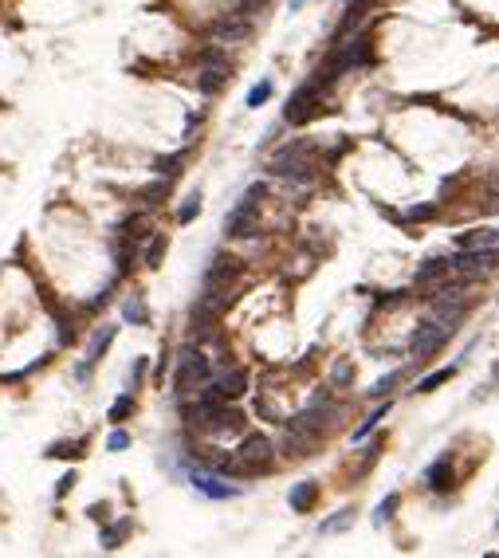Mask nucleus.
Instances as JSON below:
<instances>
[{"instance_id": "obj_1", "label": "nucleus", "mask_w": 499, "mask_h": 558, "mask_svg": "<svg viewBox=\"0 0 499 558\" xmlns=\"http://www.w3.org/2000/svg\"><path fill=\"white\" fill-rule=\"evenodd\" d=\"M212 378V366L209 358L200 354L197 346H185L177 358V374H173V389H177V397H189V393H197L205 381Z\"/></svg>"}, {"instance_id": "obj_2", "label": "nucleus", "mask_w": 499, "mask_h": 558, "mask_svg": "<svg viewBox=\"0 0 499 558\" xmlns=\"http://www.w3.org/2000/svg\"><path fill=\"white\" fill-rule=\"evenodd\" d=\"M310 150H315L310 142H291V146H283V150L271 158L268 170L275 173V177H295V181H303V177L310 173V161H307Z\"/></svg>"}, {"instance_id": "obj_3", "label": "nucleus", "mask_w": 499, "mask_h": 558, "mask_svg": "<svg viewBox=\"0 0 499 558\" xmlns=\"http://www.w3.org/2000/svg\"><path fill=\"white\" fill-rule=\"evenodd\" d=\"M271 440L264 437V433H252V437L240 440V449H236V460H240V472L244 476H256V472H268L271 468Z\"/></svg>"}, {"instance_id": "obj_4", "label": "nucleus", "mask_w": 499, "mask_h": 558, "mask_svg": "<svg viewBox=\"0 0 499 558\" xmlns=\"http://www.w3.org/2000/svg\"><path fill=\"white\" fill-rule=\"evenodd\" d=\"M449 334H452V327L449 322H421L417 330H413V342H409V354H413V362H429L432 354H437L444 342H449Z\"/></svg>"}, {"instance_id": "obj_5", "label": "nucleus", "mask_w": 499, "mask_h": 558, "mask_svg": "<svg viewBox=\"0 0 499 558\" xmlns=\"http://www.w3.org/2000/svg\"><path fill=\"white\" fill-rule=\"evenodd\" d=\"M319 83H303L295 95L287 99V107H283V118L291 122V126H303V122H310L315 114H319Z\"/></svg>"}, {"instance_id": "obj_6", "label": "nucleus", "mask_w": 499, "mask_h": 558, "mask_svg": "<svg viewBox=\"0 0 499 558\" xmlns=\"http://www.w3.org/2000/svg\"><path fill=\"white\" fill-rule=\"evenodd\" d=\"M224 83H228V60H224L217 48L205 51V67H200V75H197V87L205 90V95H217Z\"/></svg>"}, {"instance_id": "obj_7", "label": "nucleus", "mask_w": 499, "mask_h": 558, "mask_svg": "<svg viewBox=\"0 0 499 558\" xmlns=\"http://www.w3.org/2000/svg\"><path fill=\"white\" fill-rule=\"evenodd\" d=\"M499 259V248H460L449 259V271H491Z\"/></svg>"}, {"instance_id": "obj_8", "label": "nucleus", "mask_w": 499, "mask_h": 558, "mask_svg": "<svg viewBox=\"0 0 499 558\" xmlns=\"http://www.w3.org/2000/svg\"><path fill=\"white\" fill-rule=\"evenodd\" d=\"M224 232H228V236H236V240L256 236V232H260V212H256V205H236V209H232V217L224 220Z\"/></svg>"}, {"instance_id": "obj_9", "label": "nucleus", "mask_w": 499, "mask_h": 558, "mask_svg": "<svg viewBox=\"0 0 499 558\" xmlns=\"http://www.w3.org/2000/svg\"><path fill=\"white\" fill-rule=\"evenodd\" d=\"M236 275H240V259L220 252V256H212L209 271H205V287H228Z\"/></svg>"}, {"instance_id": "obj_10", "label": "nucleus", "mask_w": 499, "mask_h": 558, "mask_svg": "<svg viewBox=\"0 0 499 558\" xmlns=\"http://www.w3.org/2000/svg\"><path fill=\"white\" fill-rule=\"evenodd\" d=\"M193 488H197L200 496H209V499H232V496H240L236 484H224V479L212 476V472H193Z\"/></svg>"}, {"instance_id": "obj_11", "label": "nucleus", "mask_w": 499, "mask_h": 558, "mask_svg": "<svg viewBox=\"0 0 499 558\" xmlns=\"http://www.w3.org/2000/svg\"><path fill=\"white\" fill-rule=\"evenodd\" d=\"M212 389H217V393H220L224 401H236L240 393L248 389V374H244V369H224V374H220V378L212 381Z\"/></svg>"}, {"instance_id": "obj_12", "label": "nucleus", "mask_w": 499, "mask_h": 558, "mask_svg": "<svg viewBox=\"0 0 499 558\" xmlns=\"http://www.w3.org/2000/svg\"><path fill=\"white\" fill-rule=\"evenodd\" d=\"M315 499H319V484H315V479H303V484L291 488L287 503H291V511H310L315 508Z\"/></svg>"}, {"instance_id": "obj_13", "label": "nucleus", "mask_w": 499, "mask_h": 558, "mask_svg": "<svg viewBox=\"0 0 499 558\" xmlns=\"http://www.w3.org/2000/svg\"><path fill=\"white\" fill-rule=\"evenodd\" d=\"M425 484H429L432 491H449L452 488V464H449V456H440L437 464L425 472Z\"/></svg>"}, {"instance_id": "obj_14", "label": "nucleus", "mask_w": 499, "mask_h": 558, "mask_svg": "<svg viewBox=\"0 0 499 558\" xmlns=\"http://www.w3.org/2000/svg\"><path fill=\"white\" fill-rule=\"evenodd\" d=\"M87 452V440H55V444H48V452L43 456H60V460H75Z\"/></svg>"}, {"instance_id": "obj_15", "label": "nucleus", "mask_w": 499, "mask_h": 558, "mask_svg": "<svg viewBox=\"0 0 499 558\" xmlns=\"http://www.w3.org/2000/svg\"><path fill=\"white\" fill-rule=\"evenodd\" d=\"M456 248H495V232L476 229V232H468V236H456Z\"/></svg>"}, {"instance_id": "obj_16", "label": "nucleus", "mask_w": 499, "mask_h": 558, "mask_svg": "<svg viewBox=\"0 0 499 558\" xmlns=\"http://www.w3.org/2000/svg\"><path fill=\"white\" fill-rule=\"evenodd\" d=\"M456 369H460V362H456V366H444V369H432L429 378H421V381H417V393H432L437 386H444L449 378H456Z\"/></svg>"}, {"instance_id": "obj_17", "label": "nucleus", "mask_w": 499, "mask_h": 558, "mask_svg": "<svg viewBox=\"0 0 499 558\" xmlns=\"http://www.w3.org/2000/svg\"><path fill=\"white\" fill-rule=\"evenodd\" d=\"M126 535H130V519H122V523L107 527V531H102L99 543H102V550H118V547H122V538H126Z\"/></svg>"}, {"instance_id": "obj_18", "label": "nucleus", "mask_w": 499, "mask_h": 558, "mask_svg": "<svg viewBox=\"0 0 499 558\" xmlns=\"http://www.w3.org/2000/svg\"><path fill=\"white\" fill-rule=\"evenodd\" d=\"M385 413H390V401H385V405H378V409H374V413H369V417L358 425V429H354V440H366L369 433H374V429L381 425V421H385Z\"/></svg>"}, {"instance_id": "obj_19", "label": "nucleus", "mask_w": 499, "mask_h": 558, "mask_svg": "<svg viewBox=\"0 0 499 558\" xmlns=\"http://www.w3.org/2000/svg\"><path fill=\"white\" fill-rule=\"evenodd\" d=\"M146 229H150V224H146V217H142V212H134V217H126V220L118 224V232H122L126 240H142V236H146Z\"/></svg>"}, {"instance_id": "obj_20", "label": "nucleus", "mask_w": 499, "mask_h": 558, "mask_svg": "<svg viewBox=\"0 0 499 558\" xmlns=\"http://www.w3.org/2000/svg\"><path fill=\"white\" fill-rule=\"evenodd\" d=\"M350 523H354V508H342L339 515H334V519H327V523H322L319 531H322V535H342V531H346Z\"/></svg>"}, {"instance_id": "obj_21", "label": "nucleus", "mask_w": 499, "mask_h": 558, "mask_svg": "<svg viewBox=\"0 0 499 558\" xmlns=\"http://www.w3.org/2000/svg\"><path fill=\"white\" fill-rule=\"evenodd\" d=\"M114 334H118V327H102L99 334H95V342H90V362H99L102 354H107V346L114 342Z\"/></svg>"}, {"instance_id": "obj_22", "label": "nucleus", "mask_w": 499, "mask_h": 558, "mask_svg": "<svg viewBox=\"0 0 499 558\" xmlns=\"http://www.w3.org/2000/svg\"><path fill=\"white\" fill-rule=\"evenodd\" d=\"M165 197H170V177H161V181H153V185L142 189V200H146V205H161Z\"/></svg>"}, {"instance_id": "obj_23", "label": "nucleus", "mask_w": 499, "mask_h": 558, "mask_svg": "<svg viewBox=\"0 0 499 558\" xmlns=\"http://www.w3.org/2000/svg\"><path fill=\"white\" fill-rule=\"evenodd\" d=\"M444 271H449V259H425V268H417V283H432Z\"/></svg>"}, {"instance_id": "obj_24", "label": "nucleus", "mask_w": 499, "mask_h": 558, "mask_svg": "<svg viewBox=\"0 0 499 558\" xmlns=\"http://www.w3.org/2000/svg\"><path fill=\"white\" fill-rule=\"evenodd\" d=\"M122 319L126 322H150V311H146V303L134 295V299H126V307H122Z\"/></svg>"}, {"instance_id": "obj_25", "label": "nucleus", "mask_w": 499, "mask_h": 558, "mask_svg": "<svg viewBox=\"0 0 499 558\" xmlns=\"http://www.w3.org/2000/svg\"><path fill=\"white\" fill-rule=\"evenodd\" d=\"M146 268H161V259H165V236H153L150 244H146Z\"/></svg>"}, {"instance_id": "obj_26", "label": "nucleus", "mask_w": 499, "mask_h": 558, "mask_svg": "<svg viewBox=\"0 0 499 558\" xmlns=\"http://www.w3.org/2000/svg\"><path fill=\"white\" fill-rule=\"evenodd\" d=\"M401 378H405L401 369H393V374H385V378H378V381H374V389H369V397H385V393H390V389L397 386Z\"/></svg>"}, {"instance_id": "obj_27", "label": "nucleus", "mask_w": 499, "mask_h": 558, "mask_svg": "<svg viewBox=\"0 0 499 558\" xmlns=\"http://www.w3.org/2000/svg\"><path fill=\"white\" fill-rule=\"evenodd\" d=\"M197 212H200V193H189L185 205L177 209V220H181V224H189V220H197Z\"/></svg>"}, {"instance_id": "obj_28", "label": "nucleus", "mask_w": 499, "mask_h": 558, "mask_svg": "<svg viewBox=\"0 0 499 558\" xmlns=\"http://www.w3.org/2000/svg\"><path fill=\"white\" fill-rule=\"evenodd\" d=\"M130 413H134V397H130V393H122V397L110 405V421H114V425H118V421H126Z\"/></svg>"}, {"instance_id": "obj_29", "label": "nucleus", "mask_w": 499, "mask_h": 558, "mask_svg": "<svg viewBox=\"0 0 499 558\" xmlns=\"http://www.w3.org/2000/svg\"><path fill=\"white\" fill-rule=\"evenodd\" d=\"M397 503H401V496H397V491H393V496H385V499L378 503V511H374V523L381 527V523H385V519H390L393 511H397Z\"/></svg>"}, {"instance_id": "obj_30", "label": "nucleus", "mask_w": 499, "mask_h": 558, "mask_svg": "<svg viewBox=\"0 0 499 558\" xmlns=\"http://www.w3.org/2000/svg\"><path fill=\"white\" fill-rule=\"evenodd\" d=\"M271 99V79H264V83H256V87L248 90V107H264V102Z\"/></svg>"}, {"instance_id": "obj_31", "label": "nucleus", "mask_w": 499, "mask_h": 558, "mask_svg": "<svg viewBox=\"0 0 499 558\" xmlns=\"http://www.w3.org/2000/svg\"><path fill=\"white\" fill-rule=\"evenodd\" d=\"M181 165V154H170V158H158L153 161V170H158V177H173Z\"/></svg>"}, {"instance_id": "obj_32", "label": "nucleus", "mask_w": 499, "mask_h": 558, "mask_svg": "<svg viewBox=\"0 0 499 558\" xmlns=\"http://www.w3.org/2000/svg\"><path fill=\"white\" fill-rule=\"evenodd\" d=\"M122 449H130V433L114 429V433L107 437V452H122Z\"/></svg>"}, {"instance_id": "obj_33", "label": "nucleus", "mask_w": 499, "mask_h": 558, "mask_svg": "<svg viewBox=\"0 0 499 558\" xmlns=\"http://www.w3.org/2000/svg\"><path fill=\"white\" fill-rule=\"evenodd\" d=\"M350 378H354V366H350V362H339V366H334V386H346Z\"/></svg>"}, {"instance_id": "obj_34", "label": "nucleus", "mask_w": 499, "mask_h": 558, "mask_svg": "<svg viewBox=\"0 0 499 558\" xmlns=\"http://www.w3.org/2000/svg\"><path fill=\"white\" fill-rule=\"evenodd\" d=\"M71 488H75V472H67V476H63L60 484H55V499H63V496H67Z\"/></svg>"}, {"instance_id": "obj_35", "label": "nucleus", "mask_w": 499, "mask_h": 558, "mask_svg": "<svg viewBox=\"0 0 499 558\" xmlns=\"http://www.w3.org/2000/svg\"><path fill=\"white\" fill-rule=\"evenodd\" d=\"M409 217L413 220H432V217H437V209H432V205H421V209H409Z\"/></svg>"}, {"instance_id": "obj_36", "label": "nucleus", "mask_w": 499, "mask_h": 558, "mask_svg": "<svg viewBox=\"0 0 499 558\" xmlns=\"http://www.w3.org/2000/svg\"><path fill=\"white\" fill-rule=\"evenodd\" d=\"M107 511H110L107 503H90V508H87V515H90V519H99V523H107Z\"/></svg>"}, {"instance_id": "obj_37", "label": "nucleus", "mask_w": 499, "mask_h": 558, "mask_svg": "<svg viewBox=\"0 0 499 558\" xmlns=\"http://www.w3.org/2000/svg\"><path fill=\"white\" fill-rule=\"evenodd\" d=\"M142 369H146V358H138V362H134V369H130V386H138V378H142Z\"/></svg>"}, {"instance_id": "obj_38", "label": "nucleus", "mask_w": 499, "mask_h": 558, "mask_svg": "<svg viewBox=\"0 0 499 558\" xmlns=\"http://www.w3.org/2000/svg\"><path fill=\"white\" fill-rule=\"evenodd\" d=\"M495 531H499V523H495Z\"/></svg>"}]
</instances>
